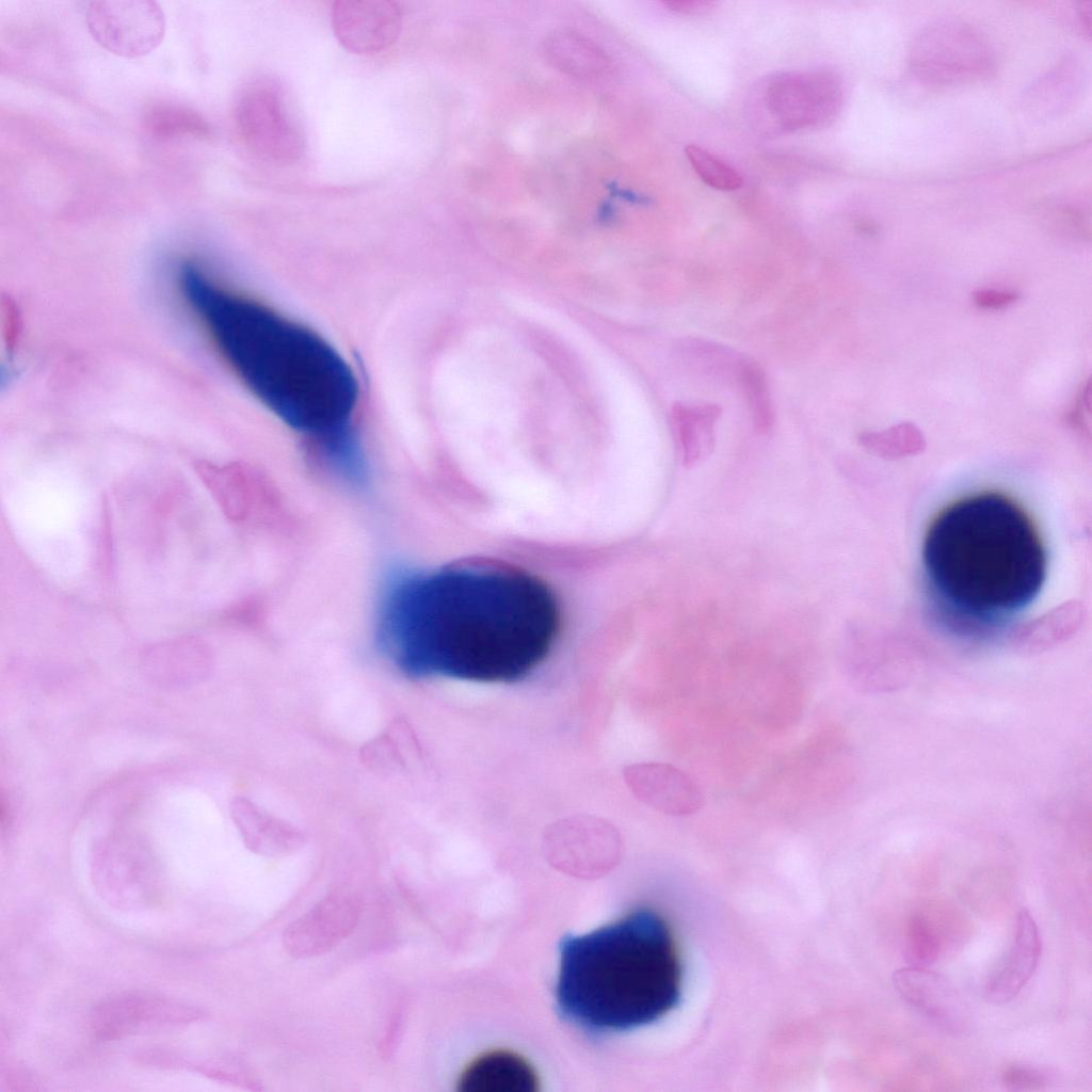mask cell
Segmentation results:
<instances>
[{
    "mask_svg": "<svg viewBox=\"0 0 1092 1092\" xmlns=\"http://www.w3.org/2000/svg\"><path fill=\"white\" fill-rule=\"evenodd\" d=\"M94 38L110 52L135 58L154 50L164 34V16L155 2L99 1L87 13Z\"/></svg>",
    "mask_w": 1092,
    "mask_h": 1092,
    "instance_id": "obj_8",
    "label": "cell"
},
{
    "mask_svg": "<svg viewBox=\"0 0 1092 1092\" xmlns=\"http://www.w3.org/2000/svg\"><path fill=\"white\" fill-rule=\"evenodd\" d=\"M893 983L903 1000L938 1028L952 1034L969 1030V1009L943 975L909 965L894 973Z\"/></svg>",
    "mask_w": 1092,
    "mask_h": 1092,
    "instance_id": "obj_10",
    "label": "cell"
},
{
    "mask_svg": "<svg viewBox=\"0 0 1092 1092\" xmlns=\"http://www.w3.org/2000/svg\"><path fill=\"white\" fill-rule=\"evenodd\" d=\"M1082 608L1066 604L1023 627L1016 636L1017 644L1033 651L1048 647L1071 636L1082 621Z\"/></svg>",
    "mask_w": 1092,
    "mask_h": 1092,
    "instance_id": "obj_18",
    "label": "cell"
},
{
    "mask_svg": "<svg viewBox=\"0 0 1092 1092\" xmlns=\"http://www.w3.org/2000/svg\"><path fill=\"white\" fill-rule=\"evenodd\" d=\"M940 952V940L929 921L914 915L906 933L904 957L912 966L927 967L933 963Z\"/></svg>",
    "mask_w": 1092,
    "mask_h": 1092,
    "instance_id": "obj_23",
    "label": "cell"
},
{
    "mask_svg": "<svg viewBox=\"0 0 1092 1092\" xmlns=\"http://www.w3.org/2000/svg\"><path fill=\"white\" fill-rule=\"evenodd\" d=\"M560 629L551 589L495 562L388 571L376 642L406 676L513 682L550 653Z\"/></svg>",
    "mask_w": 1092,
    "mask_h": 1092,
    "instance_id": "obj_1",
    "label": "cell"
},
{
    "mask_svg": "<svg viewBox=\"0 0 1092 1092\" xmlns=\"http://www.w3.org/2000/svg\"><path fill=\"white\" fill-rule=\"evenodd\" d=\"M360 915L357 897L348 893L331 894L285 929L284 947L296 959L325 954L353 932Z\"/></svg>",
    "mask_w": 1092,
    "mask_h": 1092,
    "instance_id": "obj_9",
    "label": "cell"
},
{
    "mask_svg": "<svg viewBox=\"0 0 1092 1092\" xmlns=\"http://www.w3.org/2000/svg\"><path fill=\"white\" fill-rule=\"evenodd\" d=\"M539 1078L532 1065L520 1055L507 1050L486 1051L462 1072L457 1090L462 1092H535Z\"/></svg>",
    "mask_w": 1092,
    "mask_h": 1092,
    "instance_id": "obj_13",
    "label": "cell"
},
{
    "mask_svg": "<svg viewBox=\"0 0 1092 1092\" xmlns=\"http://www.w3.org/2000/svg\"><path fill=\"white\" fill-rule=\"evenodd\" d=\"M149 128L157 135H200L206 133L204 121L192 111L177 106H160L148 116Z\"/></svg>",
    "mask_w": 1092,
    "mask_h": 1092,
    "instance_id": "obj_22",
    "label": "cell"
},
{
    "mask_svg": "<svg viewBox=\"0 0 1092 1092\" xmlns=\"http://www.w3.org/2000/svg\"><path fill=\"white\" fill-rule=\"evenodd\" d=\"M557 1003L567 1019L596 1031L652 1024L680 998L681 968L673 936L654 911L639 909L560 943Z\"/></svg>",
    "mask_w": 1092,
    "mask_h": 1092,
    "instance_id": "obj_4",
    "label": "cell"
},
{
    "mask_svg": "<svg viewBox=\"0 0 1092 1092\" xmlns=\"http://www.w3.org/2000/svg\"><path fill=\"white\" fill-rule=\"evenodd\" d=\"M632 780L639 794L668 815L690 816L703 807L704 796L698 784L672 765H642L633 771Z\"/></svg>",
    "mask_w": 1092,
    "mask_h": 1092,
    "instance_id": "obj_14",
    "label": "cell"
},
{
    "mask_svg": "<svg viewBox=\"0 0 1092 1092\" xmlns=\"http://www.w3.org/2000/svg\"><path fill=\"white\" fill-rule=\"evenodd\" d=\"M541 44L543 59L564 76L582 82H599L613 76L614 63L609 52L576 29H553Z\"/></svg>",
    "mask_w": 1092,
    "mask_h": 1092,
    "instance_id": "obj_12",
    "label": "cell"
},
{
    "mask_svg": "<svg viewBox=\"0 0 1092 1092\" xmlns=\"http://www.w3.org/2000/svg\"><path fill=\"white\" fill-rule=\"evenodd\" d=\"M685 154L696 175L709 187L725 192L742 187L740 173L716 154L695 144L688 145Z\"/></svg>",
    "mask_w": 1092,
    "mask_h": 1092,
    "instance_id": "obj_21",
    "label": "cell"
},
{
    "mask_svg": "<svg viewBox=\"0 0 1092 1092\" xmlns=\"http://www.w3.org/2000/svg\"><path fill=\"white\" fill-rule=\"evenodd\" d=\"M1041 950L1037 922L1030 912L1023 908L1017 913L1010 949L985 982L986 1000L1002 1005L1015 998L1035 971Z\"/></svg>",
    "mask_w": 1092,
    "mask_h": 1092,
    "instance_id": "obj_11",
    "label": "cell"
},
{
    "mask_svg": "<svg viewBox=\"0 0 1092 1092\" xmlns=\"http://www.w3.org/2000/svg\"><path fill=\"white\" fill-rule=\"evenodd\" d=\"M96 894L108 905L123 912H142L160 903L162 878L149 856L122 846L98 849L92 861Z\"/></svg>",
    "mask_w": 1092,
    "mask_h": 1092,
    "instance_id": "obj_7",
    "label": "cell"
},
{
    "mask_svg": "<svg viewBox=\"0 0 1092 1092\" xmlns=\"http://www.w3.org/2000/svg\"><path fill=\"white\" fill-rule=\"evenodd\" d=\"M844 102L841 80L825 68L772 75L755 93V112L765 128L796 132L826 126Z\"/></svg>",
    "mask_w": 1092,
    "mask_h": 1092,
    "instance_id": "obj_5",
    "label": "cell"
},
{
    "mask_svg": "<svg viewBox=\"0 0 1092 1092\" xmlns=\"http://www.w3.org/2000/svg\"><path fill=\"white\" fill-rule=\"evenodd\" d=\"M663 4L669 10L684 15L704 13L712 7V2L707 0H667Z\"/></svg>",
    "mask_w": 1092,
    "mask_h": 1092,
    "instance_id": "obj_26",
    "label": "cell"
},
{
    "mask_svg": "<svg viewBox=\"0 0 1092 1092\" xmlns=\"http://www.w3.org/2000/svg\"><path fill=\"white\" fill-rule=\"evenodd\" d=\"M179 283L252 394L314 440L347 479H363L365 461L354 429L359 386L343 356L310 327L221 287L194 263L180 268Z\"/></svg>",
    "mask_w": 1092,
    "mask_h": 1092,
    "instance_id": "obj_2",
    "label": "cell"
},
{
    "mask_svg": "<svg viewBox=\"0 0 1092 1092\" xmlns=\"http://www.w3.org/2000/svg\"><path fill=\"white\" fill-rule=\"evenodd\" d=\"M737 378L748 400L754 427L762 434L771 432L775 418L765 371L756 363L743 359Z\"/></svg>",
    "mask_w": 1092,
    "mask_h": 1092,
    "instance_id": "obj_20",
    "label": "cell"
},
{
    "mask_svg": "<svg viewBox=\"0 0 1092 1092\" xmlns=\"http://www.w3.org/2000/svg\"><path fill=\"white\" fill-rule=\"evenodd\" d=\"M861 445L883 457H901L919 453L926 445L921 431L911 422H901L882 431L864 432Z\"/></svg>",
    "mask_w": 1092,
    "mask_h": 1092,
    "instance_id": "obj_19",
    "label": "cell"
},
{
    "mask_svg": "<svg viewBox=\"0 0 1092 1092\" xmlns=\"http://www.w3.org/2000/svg\"><path fill=\"white\" fill-rule=\"evenodd\" d=\"M922 560L941 600L982 622L1027 607L1046 576V553L1032 520L998 493L973 495L943 510L926 533Z\"/></svg>",
    "mask_w": 1092,
    "mask_h": 1092,
    "instance_id": "obj_3",
    "label": "cell"
},
{
    "mask_svg": "<svg viewBox=\"0 0 1092 1092\" xmlns=\"http://www.w3.org/2000/svg\"><path fill=\"white\" fill-rule=\"evenodd\" d=\"M1017 300L1016 292L1007 290L979 289L973 293L975 305L987 310L1003 309L1013 305Z\"/></svg>",
    "mask_w": 1092,
    "mask_h": 1092,
    "instance_id": "obj_25",
    "label": "cell"
},
{
    "mask_svg": "<svg viewBox=\"0 0 1092 1092\" xmlns=\"http://www.w3.org/2000/svg\"><path fill=\"white\" fill-rule=\"evenodd\" d=\"M399 13L387 2H344L335 9L336 31L354 50L381 49L396 34Z\"/></svg>",
    "mask_w": 1092,
    "mask_h": 1092,
    "instance_id": "obj_15",
    "label": "cell"
},
{
    "mask_svg": "<svg viewBox=\"0 0 1092 1092\" xmlns=\"http://www.w3.org/2000/svg\"><path fill=\"white\" fill-rule=\"evenodd\" d=\"M721 415L718 404L676 403L672 410L682 464L695 466L705 461L714 447V425Z\"/></svg>",
    "mask_w": 1092,
    "mask_h": 1092,
    "instance_id": "obj_16",
    "label": "cell"
},
{
    "mask_svg": "<svg viewBox=\"0 0 1092 1092\" xmlns=\"http://www.w3.org/2000/svg\"><path fill=\"white\" fill-rule=\"evenodd\" d=\"M200 645L191 640L177 641L152 648L145 658V673L163 686H181L202 676Z\"/></svg>",
    "mask_w": 1092,
    "mask_h": 1092,
    "instance_id": "obj_17",
    "label": "cell"
},
{
    "mask_svg": "<svg viewBox=\"0 0 1092 1092\" xmlns=\"http://www.w3.org/2000/svg\"><path fill=\"white\" fill-rule=\"evenodd\" d=\"M1001 1082L1010 1091L1041 1090L1049 1082V1073L1038 1066L1013 1064L1005 1069Z\"/></svg>",
    "mask_w": 1092,
    "mask_h": 1092,
    "instance_id": "obj_24",
    "label": "cell"
},
{
    "mask_svg": "<svg viewBox=\"0 0 1092 1092\" xmlns=\"http://www.w3.org/2000/svg\"><path fill=\"white\" fill-rule=\"evenodd\" d=\"M205 1016L206 1012L191 1002L162 994L132 992L98 1003L91 1013L90 1024L96 1038L115 1041L188 1026Z\"/></svg>",
    "mask_w": 1092,
    "mask_h": 1092,
    "instance_id": "obj_6",
    "label": "cell"
}]
</instances>
